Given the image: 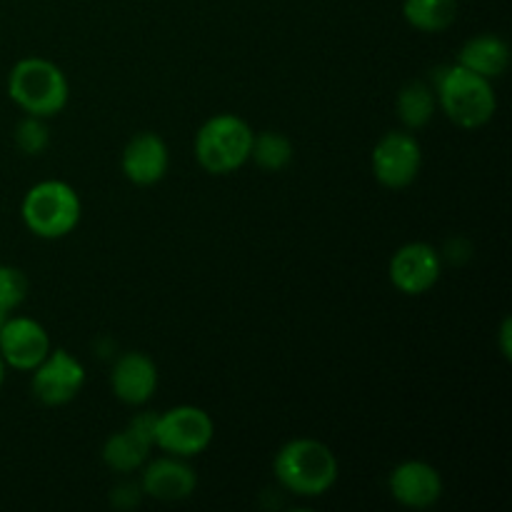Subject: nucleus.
Returning <instances> with one entry per match:
<instances>
[{
  "label": "nucleus",
  "mask_w": 512,
  "mask_h": 512,
  "mask_svg": "<svg viewBox=\"0 0 512 512\" xmlns=\"http://www.w3.org/2000/svg\"><path fill=\"white\" fill-rule=\"evenodd\" d=\"M435 100L458 128H483L498 110L493 80L453 63L435 73Z\"/></svg>",
  "instance_id": "obj_1"
},
{
  "label": "nucleus",
  "mask_w": 512,
  "mask_h": 512,
  "mask_svg": "<svg viewBox=\"0 0 512 512\" xmlns=\"http://www.w3.org/2000/svg\"><path fill=\"white\" fill-rule=\"evenodd\" d=\"M278 483L298 498H320L335 485L340 473L333 448L313 438H298L278 450L273 463Z\"/></svg>",
  "instance_id": "obj_2"
},
{
  "label": "nucleus",
  "mask_w": 512,
  "mask_h": 512,
  "mask_svg": "<svg viewBox=\"0 0 512 512\" xmlns=\"http://www.w3.org/2000/svg\"><path fill=\"white\" fill-rule=\"evenodd\" d=\"M8 95L25 115L53 118L68 105L70 85L63 70L45 58H23L8 75Z\"/></svg>",
  "instance_id": "obj_3"
},
{
  "label": "nucleus",
  "mask_w": 512,
  "mask_h": 512,
  "mask_svg": "<svg viewBox=\"0 0 512 512\" xmlns=\"http://www.w3.org/2000/svg\"><path fill=\"white\" fill-rule=\"evenodd\" d=\"M253 138V128L240 115H213L195 133V158L205 173L230 175L250 160Z\"/></svg>",
  "instance_id": "obj_4"
},
{
  "label": "nucleus",
  "mask_w": 512,
  "mask_h": 512,
  "mask_svg": "<svg viewBox=\"0 0 512 512\" xmlns=\"http://www.w3.org/2000/svg\"><path fill=\"white\" fill-rule=\"evenodd\" d=\"M25 228L43 240H58L73 233L83 215V203L73 185L63 180H43L25 193L20 205Z\"/></svg>",
  "instance_id": "obj_5"
},
{
  "label": "nucleus",
  "mask_w": 512,
  "mask_h": 512,
  "mask_svg": "<svg viewBox=\"0 0 512 512\" xmlns=\"http://www.w3.org/2000/svg\"><path fill=\"white\" fill-rule=\"evenodd\" d=\"M213 418L198 405H178L160 413L155 430V448L175 458H195L213 443Z\"/></svg>",
  "instance_id": "obj_6"
},
{
  "label": "nucleus",
  "mask_w": 512,
  "mask_h": 512,
  "mask_svg": "<svg viewBox=\"0 0 512 512\" xmlns=\"http://www.w3.org/2000/svg\"><path fill=\"white\" fill-rule=\"evenodd\" d=\"M373 175L383 188L403 190L418 180L423 150L410 130H390L373 148Z\"/></svg>",
  "instance_id": "obj_7"
},
{
  "label": "nucleus",
  "mask_w": 512,
  "mask_h": 512,
  "mask_svg": "<svg viewBox=\"0 0 512 512\" xmlns=\"http://www.w3.org/2000/svg\"><path fill=\"white\" fill-rule=\"evenodd\" d=\"M30 390L43 405L58 408L78 398L85 385V368L78 358L63 348H50V353L35 365Z\"/></svg>",
  "instance_id": "obj_8"
},
{
  "label": "nucleus",
  "mask_w": 512,
  "mask_h": 512,
  "mask_svg": "<svg viewBox=\"0 0 512 512\" xmlns=\"http://www.w3.org/2000/svg\"><path fill=\"white\" fill-rule=\"evenodd\" d=\"M440 273H443V260L428 243L403 245L390 260V280L405 295H423L433 290Z\"/></svg>",
  "instance_id": "obj_9"
},
{
  "label": "nucleus",
  "mask_w": 512,
  "mask_h": 512,
  "mask_svg": "<svg viewBox=\"0 0 512 512\" xmlns=\"http://www.w3.org/2000/svg\"><path fill=\"white\" fill-rule=\"evenodd\" d=\"M50 353V335L33 318H5L0 328V358L15 370H33Z\"/></svg>",
  "instance_id": "obj_10"
},
{
  "label": "nucleus",
  "mask_w": 512,
  "mask_h": 512,
  "mask_svg": "<svg viewBox=\"0 0 512 512\" xmlns=\"http://www.w3.org/2000/svg\"><path fill=\"white\" fill-rule=\"evenodd\" d=\"M388 488L390 495L410 510H428L443 498V478L438 468L425 460H405L395 465L388 478Z\"/></svg>",
  "instance_id": "obj_11"
},
{
  "label": "nucleus",
  "mask_w": 512,
  "mask_h": 512,
  "mask_svg": "<svg viewBox=\"0 0 512 512\" xmlns=\"http://www.w3.org/2000/svg\"><path fill=\"white\" fill-rule=\"evenodd\" d=\"M198 488V475L185 463V458L165 455L145 465L140 490L160 503H180L188 500Z\"/></svg>",
  "instance_id": "obj_12"
},
{
  "label": "nucleus",
  "mask_w": 512,
  "mask_h": 512,
  "mask_svg": "<svg viewBox=\"0 0 512 512\" xmlns=\"http://www.w3.org/2000/svg\"><path fill=\"white\" fill-rule=\"evenodd\" d=\"M123 175L133 185L148 188V185L160 183L170 168V153L165 140L158 133H140L128 140L120 158Z\"/></svg>",
  "instance_id": "obj_13"
},
{
  "label": "nucleus",
  "mask_w": 512,
  "mask_h": 512,
  "mask_svg": "<svg viewBox=\"0 0 512 512\" xmlns=\"http://www.w3.org/2000/svg\"><path fill=\"white\" fill-rule=\"evenodd\" d=\"M110 388L125 405H145L158 390V365L145 353H125L115 360Z\"/></svg>",
  "instance_id": "obj_14"
},
{
  "label": "nucleus",
  "mask_w": 512,
  "mask_h": 512,
  "mask_svg": "<svg viewBox=\"0 0 512 512\" xmlns=\"http://www.w3.org/2000/svg\"><path fill=\"white\" fill-rule=\"evenodd\" d=\"M455 63L483 75V78L495 80L508 70L510 48L503 38H498L493 33L475 35V38L465 40L463 48L458 50V60Z\"/></svg>",
  "instance_id": "obj_15"
},
{
  "label": "nucleus",
  "mask_w": 512,
  "mask_h": 512,
  "mask_svg": "<svg viewBox=\"0 0 512 512\" xmlns=\"http://www.w3.org/2000/svg\"><path fill=\"white\" fill-rule=\"evenodd\" d=\"M153 445L145 443L140 435H135L133 430L125 428L118 433L110 435L103 445V463L108 465L115 473H133L140 470L148 463V455Z\"/></svg>",
  "instance_id": "obj_16"
},
{
  "label": "nucleus",
  "mask_w": 512,
  "mask_h": 512,
  "mask_svg": "<svg viewBox=\"0 0 512 512\" xmlns=\"http://www.w3.org/2000/svg\"><path fill=\"white\" fill-rule=\"evenodd\" d=\"M395 108H398L400 123L408 130H420L433 120L435 108H438V100H435V90L430 88L423 80H410L400 88L398 100H395Z\"/></svg>",
  "instance_id": "obj_17"
},
{
  "label": "nucleus",
  "mask_w": 512,
  "mask_h": 512,
  "mask_svg": "<svg viewBox=\"0 0 512 512\" xmlns=\"http://www.w3.org/2000/svg\"><path fill=\"white\" fill-rule=\"evenodd\" d=\"M403 18L423 33H443L458 18V0H403Z\"/></svg>",
  "instance_id": "obj_18"
},
{
  "label": "nucleus",
  "mask_w": 512,
  "mask_h": 512,
  "mask_svg": "<svg viewBox=\"0 0 512 512\" xmlns=\"http://www.w3.org/2000/svg\"><path fill=\"white\" fill-rule=\"evenodd\" d=\"M293 143L288 135L275 133V130H265L253 138V148H250V160H255L260 170L268 173H280L293 163Z\"/></svg>",
  "instance_id": "obj_19"
},
{
  "label": "nucleus",
  "mask_w": 512,
  "mask_h": 512,
  "mask_svg": "<svg viewBox=\"0 0 512 512\" xmlns=\"http://www.w3.org/2000/svg\"><path fill=\"white\" fill-rule=\"evenodd\" d=\"M15 145L23 150L25 155H40L48 150L50 145V130L45 118L38 115H25L15 128Z\"/></svg>",
  "instance_id": "obj_20"
},
{
  "label": "nucleus",
  "mask_w": 512,
  "mask_h": 512,
  "mask_svg": "<svg viewBox=\"0 0 512 512\" xmlns=\"http://www.w3.org/2000/svg\"><path fill=\"white\" fill-rule=\"evenodd\" d=\"M28 295V278L13 265H0V313L8 315Z\"/></svg>",
  "instance_id": "obj_21"
},
{
  "label": "nucleus",
  "mask_w": 512,
  "mask_h": 512,
  "mask_svg": "<svg viewBox=\"0 0 512 512\" xmlns=\"http://www.w3.org/2000/svg\"><path fill=\"white\" fill-rule=\"evenodd\" d=\"M158 418L160 413H138L133 420L128 423V428L133 430L135 435L145 440L148 445H155V430H158Z\"/></svg>",
  "instance_id": "obj_22"
},
{
  "label": "nucleus",
  "mask_w": 512,
  "mask_h": 512,
  "mask_svg": "<svg viewBox=\"0 0 512 512\" xmlns=\"http://www.w3.org/2000/svg\"><path fill=\"white\" fill-rule=\"evenodd\" d=\"M510 335H512V323H510V318H505L503 328H500V350H503L505 358H510V353H512Z\"/></svg>",
  "instance_id": "obj_23"
},
{
  "label": "nucleus",
  "mask_w": 512,
  "mask_h": 512,
  "mask_svg": "<svg viewBox=\"0 0 512 512\" xmlns=\"http://www.w3.org/2000/svg\"><path fill=\"white\" fill-rule=\"evenodd\" d=\"M3 380H5V363L3 358H0V388H3Z\"/></svg>",
  "instance_id": "obj_24"
},
{
  "label": "nucleus",
  "mask_w": 512,
  "mask_h": 512,
  "mask_svg": "<svg viewBox=\"0 0 512 512\" xmlns=\"http://www.w3.org/2000/svg\"><path fill=\"white\" fill-rule=\"evenodd\" d=\"M5 318H8V315H5V313H0V328H3V323H5Z\"/></svg>",
  "instance_id": "obj_25"
}]
</instances>
